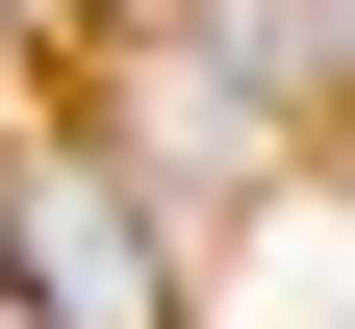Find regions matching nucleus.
I'll use <instances>...</instances> for the list:
<instances>
[{
    "label": "nucleus",
    "mask_w": 355,
    "mask_h": 329,
    "mask_svg": "<svg viewBox=\"0 0 355 329\" xmlns=\"http://www.w3.org/2000/svg\"><path fill=\"white\" fill-rule=\"evenodd\" d=\"M0 254H26V304H51V329H178L153 177H102V152H0Z\"/></svg>",
    "instance_id": "nucleus-1"
},
{
    "label": "nucleus",
    "mask_w": 355,
    "mask_h": 329,
    "mask_svg": "<svg viewBox=\"0 0 355 329\" xmlns=\"http://www.w3.org/2000/svg\"><path fill=\"white\" fill-rule=\"evenodd\" d=\"M0 329H51V304H26V254H0Z\"/></svg>",
    "instance_id": "nucleus-2"
}]
</instances>
